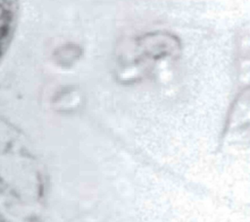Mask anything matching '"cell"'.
Listing matches in <instances>:
<instances>
[{"instance_id": "obj_1", "label": "cell", "mask_w": 250, "mask_h": 222, "mask_svg": "<svg viewBox=\"0 0 250 222\" xmlns=\"http://www.w3.org/2000/svg\"><path fill=\"white\" fill-rule=\"evenodd\" d=\"M11 2H0V56L8 45L13 30L14 10Z\"/></svg>"}]
</instances>
